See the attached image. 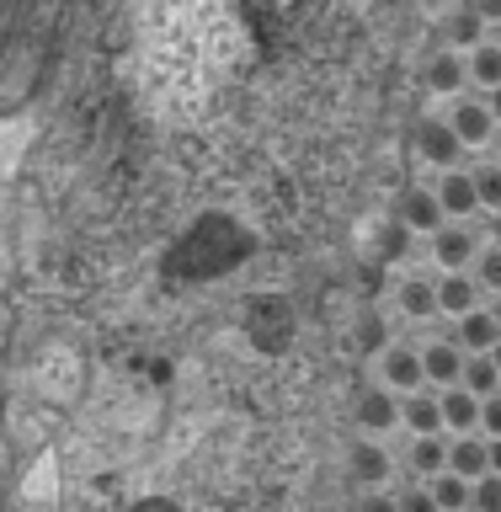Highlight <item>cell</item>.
Masks as SVG:
<instances>
[{
  "mask_svg": "<svg viewBox=\"0 0 501 512\" xmlns=\"http://www.w3.org/2000/svg\"><path fill=\"white\" fill-rule=\"evenodd\" d=\"M480 256V240L470 224H443L438 235H432V262H438L443 272H464Z\"/></svg>",
  "mask_w": 501,
  "mask_h": 512,
  "instance_id": "6da1fadb",
  "label": "cell"
},
{
  "mask_svg": "<svg viewBox=\"0 0 501 512\" xmlns=\"http://www.w3.org/2000/svg\"><path fill=\"white\" fill-rule=\"evenodd\" d=\"M352 416H358L363 438H374V443H379V432L400 427V400H395L390 390H384V384H374V390H363V395H358V406H352Z\"/></svg>",
  "mask_w": 501,
  "mask_h": 512,
  "instance_id": "7a4b0ae2",
  "label": "cell"
},
{
  "mask_svg": "<svg viewBox=\"0 0 501 512\" xmlns=\"http://www.w3.org/2000/svg\"><path fill=\"white\" fill-rule=\"evenodd\" d=\"M395 214L406 230H422V235H438L443 230V203H438V192H427V187H411V192H400V203H395Z\"/></svg>",
  "mask_w": 501,
  "mask_h": 512,
  "instance_id": "3957f363",
  "label": "cell"
},
{
  "mask_svg": "<svg viewBox=\"0 0 501 512\" xmlns=\"http://www.w3.org/2000/svg\"><path fill=\"white\" fill-rule=\"evenodd\" d=\"M459 374H464V352L454 347V336H438V342L422 347V379L427 384H448L454 390Z\"/></svg>",
  "mask_w": 501,
  "mask_h": 512,
  "instance_id": "277c9868",
  "label": "cell"
},
{
  "mask_svg": "<svg viewBox=\"0 0 501 512\" xmlns=\"http://www.w3.org/2000/svg\"><path fill=\"white\" fill-rule=\"evenodd\" d=\"M384 384L400 390V395L427 390V379H422V347H390V352H384Z\"/></svg>",
  "mask_w": 501,
  "mask_h": 512,
  "instance_id": "5b68a950",
  "label": "cell"
},
{
  "mask_svg": "<svg viewBox=\"0 0 501 512\" xmlns=\"http://www.w3.org/2000/svg\"><path fill=\"white\" fill-rule=\"evenodd\" d=\"M438 203H443V219H448V224H464V214H475V208H480V198H475V176H470V171H443Z\"/></svg>",
  "mask_w": 501,
  "mask_h": 512,
  "instance_id": "8992f818",
  "label": "cell"
},
{
  "mask_svg": "<svg viewBox=\"0 0 501 512\" xmlns=\"http://www.w3.org/2000/svg\"><path fill=\"white\" fill-rule=\"evenodd\" d=\"M501 342V326L491 320V310H475V315H464L459 320V336H454V347L464 352V358H491V347Z\"/></svg>",
  "mask_w": 501,
  "mask_h": 512,
  "instance_id": "52a82bcc",
  "label": "cell"
},
{
  "mask_svg": "<svg viewBox=\"0 0 501 512\" xmlns=\"http://www.w3.org/2000/svg\"><path fill=\"white\" fill-rule=\"evenodd\" d=\"M400 427H411L416 438H438V432H443V400L427 395V390L406 395V400H400Z\"/></svg>",
  "mask_w": 501,
  "mask_h": 512,
  "instance_id": "ba28073f",
  "label": "cell"
},
{
  "mask_svg": "<svg viewBox=\"0 0 501 512\" xmlns=\"http://www.w3.org/2000/svg\"><path fill=\"white\" fill-rule=\"evenodd\" d=\"M448 475H459V480H486L491 475V448L480 443V438H454L448 443Z\"/></svg>",
  "mask_w": 501,
  "mask_h": 512,
  "instance_id": "9c48e42d",
  "label": "cell"
},
{
  "mask_svg": "<svg viewBox=\"0 0 501 512\" xmlns=\"http://www.w3.org/2000/svg\"><path fill=\"white\" fill-rule=\"evenodd\" d=\"M448 128H454V139L464 144V150H475V144L491 139V112L486 102H454V112H448Z\"/></svg>",
  "mask_w": 501,
  "mask_h": 512,
  "instance_id": "30bf717a",
  "label": "cell"
},
{
  "mask_svg": "<svg viewBox=\"0 0 501 512\" xmlns=\"http://www.w3.org/2000/svg\"><path fill=\"white\" fill-rule=\"evenodd\" d=\"M390 470H395V459L384 454L374 438H363L358 448H352V475H358V486H363V491H384Z\"/></svg>",
  "mask_w": 501,
  "mask_h": 512,
  "instance_id": "8fae6325",
  "label": "cell"
},
{
  "mask_svg": "<svg viewBox=\"0 0 501 512\" xmlns=\"http://www.w3.org/2000/svg\"><path fill=\"white\" fill-rule=\"evenodd\" d=\"M416 144H422V155L432 160V166H448V171H454V166H459V155H464V144L454 139V128L438 123V118H427V123H422Z\"/></svg>",
  "mask_w": 501,
  "mask_h": 512,
  "instance_id": "7c38bea8",
  "label": "cell"
},
{
  "mask_svg": "<svg viewBox=\"0 0 501 512\" xmlns=\"http://www.w3.org/2000/svg\"><path fill=\"white\" fill-rule=\"evenodd\" d=\"M480 288H475V278H464V272H443V283H438V310L443 315H475L480 310Z\"/></svg>",
  "mask_w": 501,
  "mask_h": 512,
  "instance_id": "4fadbf2b",
  "label": "cell"
},
{
  "mask_svg": "<svg viewBox=\"0 0 501 512\" xmlns=\"http://www.w3.org/2000/svg\"><path fill=\"white\" fill-rule=\"evenodd\" d=\"M438 400H443V427H454L459 438H475V427H480V400H475L470 390H459V384H454V390H443Z\"/></svg>",
  "mask_w": 501,
  "mask_h": 512,
  "instance_id": "5bb4252c",
  "label": "cell"
},
{
  "mask_svg": "<svg viewBox=\"0 0 501 512\" xmlns=\"http://www.w3.org/2000/svg\"><path fill=\"white\" fill-rule=\"evenodd\" d=\"M406 464H411L416 486H422L427 475L438 480V475L448 470V443H443V438H416V443H411V454H406Z\"/></svg>",
  "mask_w": 501,
  "mask_h": 512,
  "instance_id": "9a60e30c",
  "label": "cell"
},
{
  "mask_svg": "<svg viewBox=\"0 0 501 512\" xmlns=\"http://www.w3.org/2000/svg\"><path fill=\"white\" fill-rule=\"evenodd\" d=\"M464 80H470V59H464V54H438L427 64V86L443 91V96H454Z\"/></svg>",
  "mask_w": 501,
  "mask_h": 512,
  "instance_id": "2e32d148",
  "label": "cell"
},
{
  "mask_svg": "<svg viewBox=\"0 0 501 512\" xmlns=\"http://www.w3.org/2000/svg\"><path fill=\"white\" fill-rule=\"evenodd\" d=\"M459 390H470L475 400H491V395H501V374H496V363H491V358H464Z\"/></svg>",
  "mask_w": 501,
  "mask_h": 512,
  "instance_id": "e0dca14e",
  "label": "cell"
},
{
  "mask_svg": "<svg viewBox=\"0 0 501 512\" xmlns=\"http://www.w3.org/2000/svg\"><path fill=\"white\" fill-rule=\"evenodd\" d=\"M400 310H406L411 320L438 315V283H427V278H406V283H400Z\"/></svg>",
  "mask_w": 501,
  "mask_h": 512,
  "instance_id": "ac0fdd59",
  "label": "cell"
},
{
  "mask_svg": "<svg viewBox=\"0 0 501 512\" xmlns=\"http://www.w3.org/2000/svg\"><path fill=\"white\" fill-rule=\"evenodd\" d=\"M432 502H438V512H464V507H470V496H475V486H470V480H459V475H438V480H432Z\"/></svg>",
  "mask_w": 501,
  "mask_h": 512,
  "instance_id": "d6986e66",
  "label": "cell"
},
{
  "mask_svg": "<svg viewBox=\"0 0 501 512\" xmlns=\"http://www.w3.org/2000/svg\"><path fill=\"white\" fill-rule=\"evenodd\" d=\"M470 80H480L486 91L501 86V43H475L470 48Z\"/></svg>",
  "mask_w": 501,
  "mask_h": 512,
  "instance_id": "ffe728a7",
  "label": "cell"
},
{
  "mask_svg": "<svg viewBox=\"0 0 501 512\" xmlns=\"http://www.w3.org/2000/svg\"><path fill=\"white\" fill-rule=\"evenodd\" d=\"M470 176H475V198H480V208L501 214V166H480V171H470Z\"/></svg>",
  "mask_w": 501,
  "mask_h": 512,
  "instance_id": "44dd1931",
  "label": "cell"
},
{
  "mask_svg": "<svg viewBox=\"0 0 501 512\" xmlns=\"http://www.w3.org/2000/svg\"><path fill=\"white\" fill-rule=\"evenodd\" d=\"M475 288L501 294V251L496 246H480V256H475Z\"/></svg>",
  "mask_w": 501,
  "mask_h": 512,
  "instance_id": "7402d4cb",
  "label": "cell"
},
{
  "mask_svg": "<svg viewBox=\"0 0 501 512\" xmlns=\"http://www.w3.org/2000/svg\"><path fill=\"white\" fill-rule=\"evenodd\" d=\"M475 512H501V475H486L475 480V496H470Z\"/></svg>",
  "mask_w": 501,
  "mask_h": 512,
  "instance_id": "603a6c76",
  "label": "cell"
},
{
  "mask_svg": "<svg viewBox=\"0 0 501 512\" xmlns=\"http://www.w3.org/2000/svg\"><path fill=\"white\" fill-rule=\"evenodd\" d=\"M395 507H400V512H438V502H432L427 486H406V491L395 496Z\"/></svg>",
  "mask_w": 501,
  "mask_h": 512,
  "instance_id": "cb8c5ba5",
  "label": "cell"
},
{
  "mask_svg": "<svg viewBox=\"0 0 501 512\" xmlns=\"http://www.w3.org/2000/svg\"><path fill=\"white\" fill-rule=\"evenodd\" d=\"M448 32H454V38H470V43H475V38H480V11H459L454 22H448Z\"/></svg>",
  "mask_w": 501,
  "mask_h": 512,
  "instance_id": "d4e9b609",
  "label": "cell"
},
{
  "mask_svg": "<svg viewBox=\"0 0 501 512\" xmlns=\"http://www.w3.org/2000/svg\"><path fill=\"white\" fill-rule=\"evenodd\" d=\"M480 427H486L491 438H501V395H491V400H480Z\"/></svg>",
  "mask_w": 501,
  "mask_h": 512,
  "instance_id": "484cf974",
  "label": "cell"
},
{
  "mask_svg": "<svg viewBox=\"0 0 501 512\" xmlns=\"http://www.w3.org/2000/svg\"><path fill=\"white\" fill-rule=\"evenodd\" d=\"M358 512H400V507H395L390 491H363L358 496Z\"/></svg>",
  "mask_w": 501,
  "mask_h": 512,
  "instance_id": "4316f807",
  "label": "cell"
},
{
  "mask_svg": "<svg viewBox=\"0 0 501 512\" xmlns=\"http://www.w3.org/2000/svg\"><path fill=\"white\" fill-rule=\"evenodd\" d=\"M486 112H491V123H501V86L486 96Z\"/></svg>",
  "mask_w": 501,
  "mask_h": 512,
  "instance_id": "83f0119b",
  "label": "cell"
},
{
  "mask_svg": "<svg viewBox=\"0 0 501 512\" xmlns=\"http://www.w3.org/2000/svg\"><path fill=\"white\" fill-rule=\"evenodd\" d=\"M486 448H491V475H501V438H491Z\"/></svg>",
  "mask_w": 501,
  "mask_h": 512,
  "instance_id": "f1b7e54d",
  "label": "cell"
},
{
  "mask_svg": "<svg viewBox=\"0 0 501 512\" xmlns=\"http://www.w3.org/2000/svg\"><path fill=\"white\" fill-rule=\"evenodd\" d=\"M491 246L501 251V214H491Z\"/></svg>",
  "mask_w": 501,
  "mask_h": 512,
  "instance_id": "f546056e",
  "label": "cell"
},
{
  "mask_svg": "<svg viewBox=\"0 0 501 512\" xmlns=\"http://www.w3.org/2000/svg\"><path fill=\"white\" fill-rule=\"evenodd\" d=\"M491 363H496V374H501V342L491 347Z\"/></svg>",
  "mask_w": 501,
  "mask_h": 512,
  "instance_id": "4dcf8cb0",
  "label": "cell"
},
{
  "mask_svg": "<svg viewBox=\"0 0 501 512\" xmlns=\"http://www.w3.org/2000/svg\"><path fill=\"white\" fill-rule=\"evenodd\" d=\"M491 320H496V326H501V294H496V304H491Z\"/></svg>",
  "mask_w": 501,
  "mask_h": 512,
  "instance_id": "1f68e13d",
  "label": "cell"
},
{
  "mask_svg": "<svg viewBox=\"0 0 501 512\" xmlns=\"http://www.w3.org/2000/svg\"><path fill=\"white\" fill-rule=\"evenodd\" d=\"M496 155H501V134H496Z\"/></svg>",
  "mask_w": 501,
  "mask_h": 512,
  "instance_id": "d6a6232c",
  "label": "cell"
},
{
  "mask_svg": "<svg viewBox=\"0 0 501 512\" xmlns=\"http://www.w3.org/2000/svg\"><path fill=\"white\" fill-rule=\"evenodd\" d=\"M464 512H475V507H464Z\"/></svg>",
  "mask_w": 501,
  "mask_h": 512,
  "instance_id": "836d02e7",
  "label": "cell"
}]
</instances>
